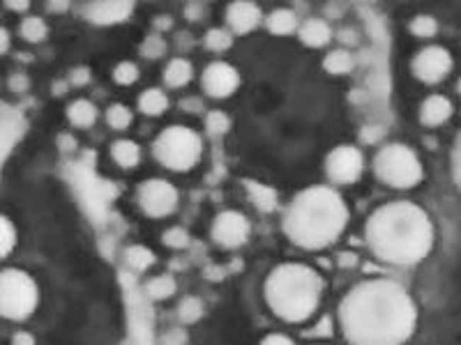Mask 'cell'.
<instances>
[{"instance_id": "ab89813d", "label": "cell", "mask_w": 461, "mask_h": 345, "mask_svg": "<svg viewBox=\"0 0 461 345\" xmlns=\"http://www.w3.org/2000/svg\"><path fill=\"white\" fill-rule=\"evenodd\" d=\"M337 40L341 42V49H346V47H355V44L360 42V35L355 28H341L337 33Z\"/></svg>"}, {"instance_id": "f5cc1de1", "label": "cell", "mask_w": 461, "mask_h": 345, "mask_svg": "<svg viewBox=\"0 0 461 345\" xmlns=\"http://www.w3.org/2000/svg\"><path fill=\"white\" fill-rule=\"evenodd\" d=\"M319 345H323V343H319Z\"/></svg>"}, {"instance_id": "f546056e", "label": "cell", "mask_w": 461, "mask_h": 345, "mask_svg": "<svg viewBox=\"0 0 461 345\" xmlns=\"http://www.w3.org/2000/svg\"><path fill=\"white\" fill-rule=\"evenodd\" d=\"M203 47L212 53H224L233 47V35L226 28H210L203 35Z\"/></svg>"}, {"instance_id": "4316f807", "label": "cell", "mask_w": 461, "mask_h": 345, "mask_svg": "<svg viewBox=\"0 0 461 345\" xmlns=\"http://www.w3.org/2000/svg\"><path fill=\"white\" fill-rule=\"evenodd\" d=\"M166 51H169V44L164 40V35H159V33H150L146 35V40L141 42V47H139V53L146 60H159V58H164L166 56Z\"/></svg>"}, {"instance_id": "d4e9b609", "label": "cell", "mask_w": 461, "mask_h": 345, "mask_svg": "<svg viewBox=\"0 0 461 345\" xmlns=\"http://www.w3.org/2000/svg\"><path fill=\"white\" fill-rule=\"evenodd\" d=\"M157 262V256L143 244H132L125 249V265L132 271H148Z\"/></svg>"}, {"instance_id": "9a60e30c", "label": "cell", "mask_w": 461, "mask_h": 345, "mask_svg": "<svg viewBox=\"0 0 461 345\" xmlns=\"http://www.w3.org/2000/svg\"><path fill=\"white\" fill-rule=\"evenodd\" d=\"M452 113H455V106H452V102L445 95H429L422 99L418 117L422 127L436 129V127H443L450 120Z\"/></svg>"}, {"instance_id": "7402d4cb", "label": "cell", "mask_w": 461, "mask_h": 345, "mask_svg": "<svg viewBox=\"0 0 461 345\" xmlns=\"http://www.w3.org/2000/svg\"><path fill=\"white\" fill-rule=\"evenodd\" d=\"M194 78V67L187 58H173L164 67V83L169 88H185Z\"/></svg>"}, {"instance_id": "f35d334b", "label": "cell", "mask_w": 461, "mask_h": 345, "mask_svg": "<svg viewBox=\"0 0 461 345\" xmlns=\"http://www.w3.org/2000/svg\"><path fill=\"white\" fill-rule=\"evenodd\" d=\"M90 83V67H74L69 71V86L81 88Z\"/></svg>"}, {"instance_id": "f907efd6", "label": "cell", "mask_w": 461, "mask_h": 345, "mask_svg": "<svg viewBox=\"0 0 461 345\" xmlns=\"http://www.w3.org/2000/svg\"><path fill=\"white\" fill-rule=\"evenodd\" d=\"M152 23H155V28H157L155 33L161 35V28H169V25H171V19H169V16H159V19H155Z\"/></svg>"}, {"instance_id": "9c48e42d", "label": "cell", "mask_w": 461, "mask_h": 345, "mask_svg": "<svg viewBox=\"0 0 461 345\" xmlns=\"http://www.w3.org/2000/svg\"><path fill=\"white\" fill-rule=\"evenodd\" d=\"M365 172V154L355 145H337L325 157V177L334 187L355 185Z\"/></svg>"}, {"instance_id": "44dd1931", "label": "cell", "mask_w": 461, "mask_h": 345, "mask_svg": "<svg viewBox=\"0 0 461 345\" xmlns=\"http://www.w3.org/2000/svg\"><path fill=\"white\" fill-rule=\"evenodd\" d=\"M323 69L330 76H346L355 69V56L348 49H332L328 56L323 58Z\"/></svg>"}, {"instance_id": "484cf974", "label": "cell", "mask_w": 461, "mask_h": 345, "mask_svg": "<svg viewBox=\"0 0 461 345\" xmlns=\"http://www.w3.org/2000/svg\"><path fill=\"white\" fill-rule=\"evenodd\" d=\"M19 35L23 42L28 44H40L47 40L49 35V25L42 16H23L21 23H19Z\"/></svg>"}, {"instance_id": "836d02e7", "label": "cell", "mask_w": 461, "mask_h": 345, "mask_svg": "<svg viewBox=\"0 0 461 345\" xmlns=\"http://www.w3.org/2000/svg\"><path fill=\"white\" fill-rule=\"evenodd\" d=\"M192 238H189V233L183 228V226H173V228H166L164 235H161V244L169 249H187Z\"/></svg>"}, {"instance_id": "cb8c5ba5", "label": "cell", "mask_w": 461, "mask_h": 345, "mask_svg": "<svg viewBox=\"0 0 461 345\" xmlns=\"http://www.w3.org/2000/svg\"><path fill=\"white\" fill-rule=\"evenodd\" d=\"M146 295L152 299V302H164V299L173 297L176 290H178V281L171 276V274H159V276H152L146 281Z\"/></svg>"}, {"instance_id": "ffe728a7", "label": "cell", "mask_w": 461, "mask_h": 345, "mask_svg": "<svg viewBox=\"0 0 461 345\" xmlns=\"http://www.w3.org/2000/svg\"><path fill=\"white\" fill-rule=\"evenodd\" d=\"M111 159L118 163L120 168L132 170L139 166L141 161V148L139 143H134L130 139H118L111 143Z\"/></svg>"}, {"instance_id": "e575fe53", "label": "cell", "mask_w": 461, "mask_h": 345, "mask_svg": "<svg viewBox=\"0 0 461 345\" xmlns=\"http://www.w3.org/2000/svg\"><path fill=\"white\" fill-rule=\"evenodd\" d=\"M231 129V117L224 111H210L205 115V131L210 136H224Z\"/></svg>"}, {"instance_id": "52a82bcc", "label": "cell", "mask_w": 461, "mask_h": 345, "mask_svg": "<svg viewBox=\"0 0 461 345\" xmlns=\"http://www.w3.org/2000/svg\"><path fill=\"white\" fill-rule=\"evenodd\" d=\"M40 304V288L28 271L7 267L0 269V317L21 322L35 313Z\"/></svg>"}, {"instance_id": "8d00e7d4", "label": "cell", "mask_w": 461, "mask_h": 345, "mask_svg": "<svg viewBox=\"0 0 461 345\" xmlns=\"http://www.w3.org/2000/svg\"><path fill=\"white\" fill-rule=\"evenodd\" d=\"M307 336H332L334 334V322H332V317L330 315H325V317H321L319 322H316V327L314 329H309V332H305Z\"/></svg>"}, {"instance_id": "4dcf8cb0", "label": "cell", "mask_w": 461, "mask_h": 345, "mask_svg": "<svg viewBox=\"0 0 461 345\" xmlns=\"http://www.w3.org/2000/svg\"><path fill=\"white\" fill-rule=\"evenodd\" d=\"M409 30L411 35H415V37H420V40H431L438 35V21L433 19L431 14H418L415 19H411Z\"/></svg>"}, {"instance_id": "5bb4252c", "label": "cell", "mask_w": 461, "mask_h": 345, "mask_svg": "<svg viewBox=\"0 0 461 345\" xmlns=\"http://www.w3.org/2000/svg\"><path fill=\"white\" fill-rule=\"evenodd\" d=\"M263 23V12L256 3H249V0H238V3H231L226 7V25L233 37L236 35H249L254 33L258 25Z\"/></svg>"}, {"instance_id": "30bf717a", "label": "cell", "mask_w": 461, "mask_h": 345, "mask_svg": "<svg viewBox=\"0 0 461 345\" xmlns=\"http://www.w3.org/2000/svg\"><path fill=\"white\" fill-rule=\"evenodd\" d=\"M452 67H455L452 53L445 47H438V44L420 49L415 53V58L411 60L413 76L424 86H436L440 81H445L450 76Z\"/></svg>"}, {"instance_id": "ee69618b", "label": "cell", "mask_w": 461, "mask_h": 345, "mask_svg": "<svg viewBox=\"0 0 461 345\" xmlns=\"http://www.w3.org/2000/svg\"><path fill=\"white\" fill-rule=\"evenodd\" d=\"M180 106H183V111H187V113H201L203 111V102L198 97H187L180 102Z\"/></svg>"}, {"instance_id": "bcb514c9", "label": "cell", "mask_w": 461, "mask_h": 345, "mask_svg": "<svg viewBox=\"0 0 461 345\" xmlns=\"http://www.w3.org/2000/svg\"><path fill=\"white\" fill-rule=\"evenodd\" d=\"M10 47H12V35L5 25H0V56H5V53L10 51Z\"/></svg>"}, {"instance_id": "e0dca14e", "label": "cell", "mask_w": 461, "mask_h": 345, "mask_svg": "<svg viewBox=\"0 0 461 345\" xmlns=\"http://www.w3.org/2000/svg\"><path fill=\"white\" fill-rule=\"evenodd\" d=\"M266 30L275 37H288V35H295L300 28V21H297V14L291 7H277L268 16H266Z\"/></svg>"}, {"instance_id": "2e32d148", "label": "cell", "mask_w": 461, "mask_h": 345, "mask_svg": "<svg viewBox=\"0 0 461 345\" xmlns=\"http://www.w3.org/2000/svg\"><path fill=\"white\" fill-rule=\"evenodd\" d=\"M295 35L300 37V42L305 44V47H309V49L328 47V44L332 42V37H334L330 23L325 19H307L305 23H300V28H297Z\"/></svg>"}, {"instance_id": "277c9868", "label": "cell", "mask_w": 461, "mask_h": 345, "mask_svg": "<svg viewBox=\"0 0 461 345\" xmlns=\"http://www.w3.org/2000/svg\"><path fill=\"white\" fill-rule=\"evenodd\" d=\"M325 281L305 262H282L263 281L268 308L284 322H307L321 304Z\"/></svg>"}, {"instance_id": "1f68e13d", "label": "cell", "mask_w": 461, "mask_h": 345, "mask_svg": "<svg viewBox=\"0 0 461 345\" xmlns=\"http://www.w3.org/2000/svg\"><path fill=\"white\" fill-rule=\"evenodd\" d=\"M16 247V228L14 223L7 219L5 214H0V260L7 258Z\"/></svg>"}, {"instance_id": "d590c367", "label": "cell", "mask_w": 461, "mask_h": 345, "mask_svg": "<svg viewBox=\"0 0 461 345\" xmlns=\"http://www.w3.org/2000/svg\"><path fill=\"white\" fill-rule=\"evenodd\" d=\"M7 88H10L12 93H25V90L30 88L28 74H23V71H14V74H10V78H7Z\"/></svg>"}, {"instance_id": "6da1fadb", "label": "cell", "mask_w": 461, "mask_h": 345, "mask_svg": "<svg viewBox=\"0 0 461 345\" xmlns=\"http://www.w3.org/2000/svg\"><path fill=\"white\" fill-rule=\"evenodd\" d=\"M348 345H404L418 327V304L392 279H367L348 290L337 308Z\"/></svg>"}, {"instance_id": "8992f818", "label": "cell", "mask_w": 461, "mask_h": 345, "mask_svg": "<svg viewBox=\"0 0 461 345\" xmlns=\"http://www.w3.org/2000/svg\"><path fill=\"white\" fill-rule=\"evenodd\" d=\"M152 157L159 166L176 172H187L196 168L203 159L201 134L183 124H171L157 134L152 141Z\"/></svg>"}, {"instance_id": "4fadbf2b", "label": "cell", "mask_w": 461, "mask_h": 345, "mask_svg": "<svg viewBox=\"0 0 461 345\" xmlns=\"http://www.w3.org/2000/svg\"><path fill=\"white\" fill-rule=\"evenodd\" d=\"M81 16L93 25H115L127 21L134 14V3L130 0H93L81 3Z\"/></svg>"}, {"instance_id": "60d3db41", "label": "cell", "mask_w": 461, "mask_h": 345, "mask_svg": "<svg viewBox=\"0 0 461 345\" xmlns=\"http://www.w3.org/2000/svg\"><path fill=\"white\" fill-rule=\"evenodd\" d=\"M258 345H295V341L291 339V336H286V334H279V332H275V334H268V336H263L261 339V343Z\"/></svg>"}, {"instance_id": "603a6c76", "label": "cell", "mask_w": 461, "mask_h": 345, "mask_svg": "<svg viewBox=\"0 0 461 345\" xmlns=\"http://www.w3.org/2000/svg\"><path fill=\"white\" fill-rule=\"evenodd\" d=\"M245 189H247V194H249V201L256 205L258 212H275V207L279 203L275 189H270L268 185L254 182V180H247Z\"/></svg>"}, {"instance_id": "b9f144b4", "label": "cell", "mask_w": 461, "mask_h": 345, "mask_svg": "<svg viewBox=\"0 0 461 345\" xmlns=\"http://www.w3.org/2000/svg\"><path fill=\"white\" fill-rule=\"evenodd\" d=\"M161 343H164V345H185L187 343V334L183 329H171Z\"/></svg>"}, {"instance_id": "83f0119b", "label": "cell", "mask_w": 461, "mask_h": 345, "mask_svg": "<svg viewBox=\"0 0 461 345\" xmlns=\"http://www.w3.org/2000/svg\"><path fill=\"white\" fill-rule=\"evenodd\" d=\"M134 122V113L125 104H111L106 108V124L115 131L130 129Z\"/></svg>"}, {"instance_id": "7dc6e473", "label": "cell", "mask_w": 461, "mask_h": 345, "mask_svg": "<svg viewBox=\"0 0 461 345\" xmlns=\"http://www.w3.org/2000/svg\"><path fill=\"white\" fill-rule=\"evenodd\" d=\"M12 345H35V336L30 332H16L12 336Z\"/></svg>"}, {"instance_id": "816d5d0a", "label": "cell", "mask_w": 461, "mask_h": 345, "mask_svg": "<svg viewBox=\"0 0 461 345\" xmlns=\"http://www.w3.org/2000/svg\"><path fill=\"white\" fill-rule=\"evenodd\" d=\"M65 90H67V83H62V81H58V83H56V90H53V93H56V95H62V93H65Z\"/></svg>"}, {"instance_id": "74e56055", "label": "cell", "mask_w": 461, "mask_h": 345, "mask_svg": "<svg viewBox=\"0 0 461 345\" xmlns=\"http://www.w3.org/2000/svg\"><path fill=\"white\" fill-rule=\"evenodd\" d=\"M205 3H187L185 5V19L187 21H203L205 19Z\"/></svg>"}, {"instance_id": "ba28073f", "label": "cell", "mask_w": 461, "mask_h": 345, "mask_svg": "<svg viewBox=\"0 0 461 345\" xmlns=\"http://www.w3.org/2000/svg\"><path fill=\"white\" fill-rule=\"evenodd\" d=\"M137 203L150 219H166L180 205V192L176 185L161 177H148L137 187Z\"/></svg>"}, {"instance_id": "f6af8a7d", "label": "cell", "mask_w": 461, "mask_h": 345, "mask_svg": "<svg viewBox=\"0 0 461 345\" xmlns=\"http://www.w3.org/2000/svg\"><path fill=\"white\" fill-rule=\"evenodd\" d=\"M58 148L62 152H74L76 150V139H74V136H69V134H60L58 136Z\"/></svg>"}, {"instance_id": "7c38bea8", "label": "cell", "mask_w": 461, "mask_h": 345, "mask_svg": "<svg viewBox=\"0 0 461 345\" xmlns=\"http://www.w3.org/2000/svg\"><path fill=\"white\" fill-rule=\"evenodd\" d=\"M201 88L210 99H226L238 93L240 74L238 69L226 60L210 62L201 74Z\"/></svg>"}, {"instance_id": "3957f363", "label": "cell", "mask_w": 461, "mask_h": 345, "mask_svg": "<svg viewBox=\"0 0 461 345\" xmlns=\"http://www.w3.org/2000/svg\"><path fill=\"white\" fill-rule=\"evenodd\" d=\"M348 221V205L337 189L314 185L291 198L282 216V233L297 249L321 251L341 238Z\"/></svg>"}, {"instance_id": "d6a6232c", "label": "cell", "mask_w": 461, "mask_h": 345, "mask_svg": "<svg viewBox=\"0 0 461 345\" xmlns=\"http://www.w3.org/2000/svg\"><path fill=\"white\" fill-rule=\"evenodd\" d=\"M139 78H141V71H139L137 62L123 60V62H118V65L113 67V81L118 86H134Z\"/></svg>"}, {"instance_id": "f1b7e54d", "label": "cell", "mask_w": 461, "mask_h": 345, "mask_svg": "<svg viewBox=\"0 0 461 345\" xmlns=\"http://www.w3.org/2000/svg\"><path fill=\"white\" fill-rule=\"evenodd\" d=\"M205 313V304L198 297H185L183 302L178 304V317L183 324H194L203 317Z\"/></svg>"}, {"instance_id": "ac0fdd59", "label": "cell", "mask_w": 461, "mask_h": 345, "mask_svg": "<svg viewBox=\"0 0 461 345\" xmlns=\"http://www.w3.org/2000/svg\"><path fill=\"white\" fill-rule=\"evenodd\" d=\"M137 106H139V111L148 117L164 115L169 111V95L161 88H148L139 95Z\"/></svg>"}, {"instance_id": "681fc988", "label": "cell", "mask_w": 461, "mask_h": 345, "mask_svg": "<svg viewBox=\"0 0 461 345\" xmlns=\"http://www.w3.org/2000/svg\"><path fill=\"white\" fill-rule=\"evenodd\" d=\"M47 10L49 12H67L69 3H47Z\"/></svg>"}, {"instance_id": "8fae6325", "label": "cell", "mask_w": 461, "mask_h": 345, "mask_svg": "<svg viewBox=\"0 0 461 345\" xmlns=\"http://www.w3.org/2000/svg\"><path fill=\"white\" fill-rule=\"evenodd\" d=\"M251 223L238 210H222L210 223V240L222 249H240L249 242Z\"/></svg>"}, {"instance_id": "c3c4849f", "label": "cell", "mask_w": 461, "mask_h": 345, "mask_svg": "<svg viewBox=\"0 0 461 345\" xmlns=\"http://www.w3.org/2000/svg\"><path fill=\"white\" fill-rule=\"evenodd\" d=\"M5 7H7V10H12V12H28L30 3H28V0H7Z\"/></svg>"}, {"instance_id": "7a4b0ae2", "label": "cell", "mask_w": 461, "mask_h": 345, "mask_svg": "<svg viewBox=\"0 0 461 345\" xmlns=\"http://www.w3.org/2000/svg\"><path fill=\"white\" fill-rule=\"evenodd\" d=\"M365 242L385 265L413 267L431 253L436 228L427 210H422L418 203L390 201L369 214Z\"/></svg>"}, {"instance_id": "5b68a950", "label": "cell", "mask_w": 461, "mask_h": 345, "mask_svg": "<svg viewBox=\"0 0 461 345\" xmlns=\"http://www.w3.org/2000/svg\"><path fill=\"white\" fill-rule=\"evenodd\" d=\"M372 170L383 187L409 192L424 180V166L418 152L406 143H385L378 148L372 161Z\"/></svg>"}, {"instance_id": "7bdbcfd3", "label": "cell", "mask_w": 461, "mask_h": 345, "mask_svg": "<svg viewBox=\"0 0 461 345\" xmlns=\"http://www.w3.org/2000/svg\"><path fill=\"white\" fill-rule=\"evenodd\" d=\"M459 150H461V145H459V139L455 141V148H452V180H455V185L459 187V182H461V175H459Z\"/></svg>"}, {"instance_id": "d6986e66", "label": "cell", "mask_w": 461, "mask_h": 345, "mask_svg": "<svg viewBox=\"0 0 461 345\" xmlns=\"http://www.w3.org/2000/svg\"><path fill=\"white\" fill-rule=\"evenodd\" d=\"M97 106L90 99H74L67 106V120L74 124L76 129H90L97 122Z\"/></svg>"}]
</instances>
